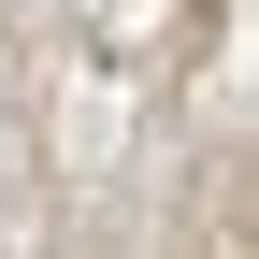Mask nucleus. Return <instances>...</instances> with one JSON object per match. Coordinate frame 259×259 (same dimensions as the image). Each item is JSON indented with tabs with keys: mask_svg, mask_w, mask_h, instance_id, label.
Instances as JSON below:
<instances>
[]
</instances>
